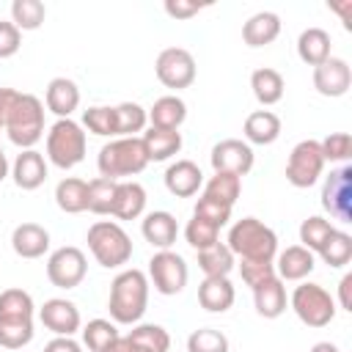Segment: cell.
<instances>
[{
  "label": "cell",
  "instance_id": "1",
  "mask_svg": "<svg viewBox=\"0 0 352 352\" xmlns=\"http://www.w3.org/2000/svg\"><path fill=\"white\" fill-rule=\"evenodd\" d=\"M148 278L143 270H124L110 283L107 311L116 324H138L148 305Z\"/></svg>",
  "mask_w": 352,
  "mask_h": 352
},
{
  "label": "cell",
  "instance_id": "2",
  "mask_svg": "<svg viewBox=\"0 0 352 352\" xmlns=\"http://www.w3.org/2000/svg\"><path fill=\"white\" fill-rule=\"evenodd\" d=\"M228 250L239 261H275L278 236L258 217H242L228 228Z\"/></svg>",
  "mask_w": 352,
  "mask_h": 352
},
{
  "label": "cell",
  "instance_id": "3",
  "mask_svg": "<svg viewBox=\"0 0 352 352\" xmlns=\"http://www.w3.org/2000/svg\"><path fill=\"white\" fill-rule=\"evenodd\" d=\"M146 165H148V157H146L140 138H113L110 143L99 148V157H96L99 176L113 179V182L138 176Z\"/></svg>",
  "mask_w": 352,
  "mask_h": 352
},
{
  "label": "cell",
  "instance_id": "4",
  "mask_svg": "<svg viewBox=\"0 0 352 352\" xmlns=\"http://www.w3.org/2000/svg\"><path fill=\"white\" fill-rule=\"evenodd\" d=\"M88 250L96 258V264H102L104 270H116L124 267L132 258V239L129 234L113 223V220H96L88 228Z\"/></svg>",
  "mask_w": 352,
  "mask_h": 352
},
{
  "label": "cell",
  "instance_id": "5",
  "mask_svg": "<svg viewBox=\"0 0 352 352\" xmlns=\"http://www.w3.org/2000/svg\"><path fill=\"white\" fill-rule=\"evenodd\" d=\"M3 129L8 132V140L14 146L33 148L44 138V102L36 94H19Z\"/></svg>",
  "mask_w": 352,
  "mask_h": 352
},
{
  "label": "cell",
  "instance_id": "6",
  "mask_svg": "<svg viewBox=\"0 0 352 352\" xmlns=\"http://www.w3.org/2000/svg\"><path fill=\"white\" fill-rule=\"evenodd\" d=\"M85 132L72 118H58L47 129V160L60 170L80 165L85 157Z\"/></svg>",
  "mask_w": 352,
  "mask_h": 352
},
{
  "label": "cell",
  "instance_id": "7",
  "mask_svg": "<svg viewBox=\"0 0 352 352\" xmlns=\"http://www.w3.org/2000/svg\"><path fill=\"white\" fill-rule=\"evenodd\" d=\"M292 311L297 314V319L308 327H324L336 319V300L330 297V292L319 283H300L292 297H289Z\"/></svg>",
  "mask_w": 352,
  "mask_h": 352
},
{
  "label": "cell",
  "instance_id": "8",
  "mask_svg": "<svg viewBox=\"0 0 352 352\" xmlns=\"http://www.w3.org/2000/svg\"><path fill=\"white\" fill-rule=\"evenodd\" d=\"M324 170V157H322V148H319V140H300L289 160H286V179L292 187L297 190H305V187H314L319 182Z\"/></svg>",
  "mask_w": 352,
  "mask_h": 352
},
{
  "label": "cell",
  "instance_id": "9",
  "mask_svg": "<svg viewBox=\"0 0 352 352\" xmlns=\"http://www.w3.org/2000/svg\"><path fill=\"white\" fill-rule=\"evenodd\" d=\"M154 289L165 297H173L179 294L184 286H187V278H190V270H187V261L173 253V250H157L151 258H148V275H146Z\"/></svg>",
  "mask_w": 352,
  "mask_h": 352
},
{
  "label": "cell",
  "instance_id": "10",
  "mask_svg": "<svg viewBox=\"0 0 352 352\" xmlns=\"http://www.w3.org/2000/svg\"><path fill=\"white\" fill-rule=\"evenodd\" d=\"M322 209L338 223H352V168L349 165L330 170V176L324 179Z\"/></svg>",
  "mask_w": 352,
  "mask_h": 352
},
{
  "label": "cell",
  "instance_id": "11",
  "mask_svg": "<svg viewBox=\"0 0 352 352\" xmlns=\"http://www.w3.org/2000/svg\"><path fill=\"white\" fill-rule=\"evenodd\" d=\"M88 272V261H85V253L74 245H63L58 250L50 253L47 258V278L52 286L58 289H74L82 283Z\"/></svg>",
  "mask_w": 352,
  "mask_h": 352
},
{
  "label": "cell",
  "instance_id": "12",
  "mask_svg": "<svg viewBox=\"0 0 352 352\" xmlns=\"http://www.w3.org/2000/svg\"><path fill=\"white\" fill-rule=\"evenodd\" d=\"M154 72L165 88H173V91L190 88L195 80V58L184 47H168L157 55Z\"/></svg>",
  "mask_w": 352,
  "mask_h": 352
},
{
  "label": "cell",
  "instance_id": "13",
  "mask_svg": "<svg viewBox=\"0 0 352 352\" xmlns=\"http://www.w3.org/2000/svg\"><path fill=\"white\" fill-rule=\"evenodd\" d=\"M209 162H212L214 173H234L242 179L253 168V148L239 138H226L212 146Z\"/></svg>",
  "mask_w": 352,
  "mask_h": 352
},
{
  "label": "cell",
  "instance_id": "14",
  "mask_svg": "<svg viewBox=\"0 0 352 352\" xmlns=\"http://www.w3.org/2000/svg\"><path fill=\"white\" fill-rule=\"evenodd\" d=\"M38 322L55 336H74L82 324L80 308L66 297H52L38 308Z\"/></svg>",
  "mask_w": 352,
  "mask_h": 352
},
{
  "label": "cell",
  "instance_id": "15",
  "mask_svg": "<svg viewBox=\"0 0 352 352\" xmlns=\"http://www.w3.org/2000/svg\"><path fill=\"white\" fill-rule=\"evenodd\" d=\"M352 85V69L344 58H327L324 63L314 66V88L322 94V96H330V99H338L349 91Z\"/></svg>",
  "mask_w": 352,
  "mask_h": 352
},
{
  "label": "cell",
  "instance_id": "16",
  "mask_svg": "<svg viewBox=\"0 0 352 352\" xmlns=\"http://www.w3.org/2000/svg\"><path fill=\"white\" fill-rule=\"evenodd\" d=\"M253 289V305H256V314L264 316V319H278L286 305H289V297H286V286L278 275H270L264 280H258Z\"/></svg>",
  "mask_w": 352,
  "mask_h": 352
},
{
  "label": "cell",
  "instance_id": "17",
  "mask_svg": "<svg viewBox=\"0 0 352 352\" xmlns=\"http://www.w3.org/2000/svg\"><path fill=\"white\" fill-rule=\"evenodd\" d=\"M14 184L19 190H38L47 182V160L36 148H22L11 165Z\"/></svg>",
  "mask_w": 352,
  "mask_h": 352
},
{
  "label": "cell",
  "instance_id": "18",
  "mask_svg": "<svg viewBox=\"0 0 352 352\" xmlns=\"http://www.w3.org/2000/svg\"><path fill=\"white\" fill-rule=\"evenodd\" d=\"M165 187L176 198H190L204 187V173L192 160H176L165 170Z\"/></svg>",
  "mask_w": 352,
  "mask_h": 352
},
{
  "label": "cell",
  "instance_id": "19",
  "mask_svg": "<svg viewBox=\"0 0 352 352\" xmlns=\"http://www.w3.org/2000/svg\"><path fill=\"white\" fill-rule=\"evenodd\" d=\"M316 256L302 245H289L275 256V275L280 280H302L314 272Z\"/></svg>",
  "mask_w": 352,
  "mask_h": 352
},
{
  "label": "cell",
  "instance_id": "20",
  "mask_svg": "<svg viewBox=\"0 0 352 352\" xmlns=\"http://www.w3.org/2000/svg\"><path fill=\"white\" fill-rule=\"evenodd\" d=\"M140 231H143V239L157 248V250H170V245L176 242V234H179V223L170 212L165 209H157V212H148L140 223Z\"/></svg>",
  "mask_w": 352,
  "mask_h": 352
},
{
  "label": "cell",
  "instance_id": "21",
  "mask_svg": "<svg viewBox=\"0 0 352 352\" xmlns=\"http://www.w3.org/2000/svg\"><path fill=\"white\" fill-rule=\"evenodd\" d=\"M11 248L19 258H41L50 250V231L38 223H19L11 234Z\"/></svg>",
  "mask_w": 352,
  "mask_h": 352
},
{
  "label": "cell",
  "instance_id": "22",
  "mask_svg": "<svg viewBox=\"0 0 352 352\" xmlns=\"http://www.w3.org/2000/svg\"><path fill=\"white\" fill-rule=\"evenodd\" d=\"M44 104L58 118H72V113L80 107V88H77V82L69 80V77L50 80L47 94H44Z\"/></svg>",
  "mask_w": 352,
  "mask_h": 352
},
{
  "label": "cell",
  "instance_id": "23",
  "mask_svg": "<svg viewBox=\"0 0 352 352\" xmlns=\"http://www.w3.org/2000/svg\"><path fill=\"white\" fill-rule=\"evenodd\" d=\"M143 209H146V190H143V184L132 182V179L118 182L110 214L118 217V220H138L143 214Z\"/></svg>",
  "mask_w": 352,
  "mask_h": 352
},
{
  "label": "cell",
  "instance_id": "24",
  "mask_svg": "<svg viewBox=\"0 0 352 352\" xmlns=\"http://www.w3.org/2000/svg\"><path fill=\"white\" fill-rule=\"evenodd\" d=\"M236 300V292L228 278H204L198 286V302L209 314H226Z\"/></svg>",
  "mask_w": 352,
  "mask_h": 352
},
{
  "label": "cell",
  "instance_id": "25",
  "mask_svg": "<svg viewBox=\"0 0 352 352\" xmlns=\"http://www.w3.org/2000/svg\"><path fill=\"white\" fill-rule=\"evenodd\" d=\"M280 36V16L275 11H258L242 25V41L248 47H267Z\"/></svg>",
  "mask_w": 352,
  "mask_h": 352
},
{
  "label": "cell",
  "instance_id": "26",
  "mask_svg": "<svg viewBox=\"0 0 352 352\" xmlns=\"http://www.w3.org/2000/svg\"><path fill=\"white\" fill-rule=\"evenodd\" d=\"M140 140H143V148H146L148 162H165V160H170L173 154L182 151V132L179 129H157V126H148V132H143Z\"/></svg>",
  "mask_w": 352,
  "mask_h": 352
},
{
  "label": "cell",
  "instance_id": "27",
  "mask_svg": "<svg viewBox=\"0 0 352 352\" xmlns=\"http://www.w3.org/2000/svg\"><path fill=\"white\" fill-rule=\"evenodd\" d=\"M245 143H256V146H270L280 138V118L272 110H256L245 118Z\"/></svg>",
  "mask_w": 352,
  "mask_h": 352
},
{
  "label": "cell",
  "instance_id": "28",
  "mask_svg": "<svg viewBox=\"0 0 352 352\" xmlns=\"http://www.w3.org/2000/svg\"><path fill=\"white\" fill-rule=\"evenodd\" d=\"M330 47H333L330 33L322 30V28H305V30L300 33V38H297V55H300V60L308 63V66L324 63V60L330 58Z\"/></svg>",
  "mask_w": 352,
  "mask_h": 352
},
{
  "label": "cell",
  "instance_id": "29",
  "mask_svg": "<svg viewBox=\"0 0 352 352\" xmlns=\"http://www.w3.org/2000/svg\"><path fill=\"white\" fill-rule=\"evenodd\" d=\"M148 113V124L157 126V129H179L187 118V104L176 96V94H168V96H160Z\"/></svg>",
  "mask_w": 352,
  "mask_h": 352
},
{
  "label": "cell",
  "instance_id": "30",
  "mask_svg": "<svg viewBox=\"0 0 352 352\" xmlns=\"http://www.w3.org/2000/svg\"><path fill=\"white\" fill-rule=\"evenodd\" d=\"M55 204L66 214H80L88 209V182L77 176H66L55 187Z\"/></svg>",
  "mask_w": 352,
  "mask_h": 352
},
{
  "label": "cell",
  "instance_id": "31",
  "mask_svg": "<svg viewBox=\"0 0 352 352\" xmlns=\"http://www.w3.org/2000/svg\"><path fill=\"white\" fill-rule=\"evenodd\" d=\"M250 88H253V96H256L264 107H270V104H278V102L283 99L286 82H283V74H280L278 69L264 66V69H256V72L250 74Z\"/></svg>",
  "mask_w": 352,
  "mask_h": 352
},
{
  "label": "cell",
  "instance_id": "32",
  "mask_svg": "<svg viewBox=\"0 0 352 352\" xmlns=\"http://www.w3.org/2000/svg\"><path fill=\"white\" fill-rule=\"evenodd\" d=\"M198 267L206 278H228V272L236 267V258L226 242H217L212 248L198 250Z\"/></svg>",
  "mask_w": 352,
  "mask_h": 352
},
{
  "label": "cell",
  "instance_id": "33",
  "mask_svg": "<svg viewBox=\"0 0 352 352\" xmlns=\"http://www.w3.org/2000/svg\"><path fill=\"white\" fill-rule=\"evenodd\" d=\"M116 113V138H138V132L146 129L148 113L138 102H121L113 107Z\"/></svg>",
  "mask_w": 352,
  "mask_h": 352
},
{
  "label": "cell",
  "instance_id": "34",
  "mask_svg": "<svg viewBox=\"0 0 352 352\" xmlns=\"http://www.w3.org/2000/svg\"><path fill=\"white\" fill-rule=\"evenodd\" d=\"M327 267H333V270H341V267H346L349 261H352V236L346 234V231H333L330 236H327V242L319 248V253H316Z\"/></svg>",
  "mask_w": 352,
  "mask_h": 352
},
{
  "label": "cell",
  "instance_id": "35",
  "mask_svg": "<svg viewBox=\"0 0 352 352\" xmlns=\"http://www.w3.org/2000/svg\"><path fill=\"white\" fill-rule=\"evenodd\" d=\"M242 192V179L234 173H214L206 184H204V198H212L217 204H226L234 209L236 198Z\"/></svg>",
  "mask_w": 352,
  "mask_h": 352
},
{
  "label": "cell",
  "instance_id": "36",
  "mask_svg": "<svg viewBox=\"0 0 352 352\" xmlns=\"http://www.w3.org/2000/svg\"><path fill=\"white\" fill-rule=\"evenodd\" d=\"M33 297L25 289L14 286L0 292V319H33Z\"/></svg>",
  "mask_w": 352,
  "mask_h": 352
},
{
  "label": "cell",
  "instance_id": "37",
  "mask_svg": "<svg viewBox=\"0 0 352 352\" xmlns=\"http://www.w3.org/2000/svg\"><path fill=\"white\" fill-rule=\"evenodd\" d=\"M336 231V226L327 220V217H319V214H311L300 223V242L302 248H308L314 256L319 253V248L327 242V236Z\"/></svg>",
  "mask_w": 352,
  "mask_h": 352
},
{
  "label": "cell",
  "instance_id": "38",
  "mask_svg": "<svg viewBox=\"0 0 352 352\" xmlns=\"http://www.w3.org/2000/svg\"><path fill=\"white\" fill-rule=\"evenodd\" d=\"M118 336H121V333H118L116 322H110V319H91V322L82 327V344H85L91 352H104Z\"/></svg>",
  "mask_w": 352,
  "mask_h": 352
},
{
  "label": "cell",
  "instance_id": "39",
  "mask_svg": "<svg viewBox=\"0 0 352 352\" xmlns=\"http://www.w3.org/2000/svg\"><path fill=\"white\" fill-rule=\"evenodd\" d=\"M47 8L41 0H14L11 3V22L19 30H38L44 25Z\"/></svg>",
  "mask_w": 352,
  "mask_h": 352
},
{
  "label": "cell",
  "instance_id": "40",
  "mask_svg": "<svg viewBox=\"0 0 352 352\" xmlns=\"http://www.w3.org/2000/svg\"><path fill=\"white\" fill-rule=\"evenodd\" d=\"M33 341V319H0V346L22 349Z\"/></svg>",
  "mask_w": 352,
  "mask_h": 352
},
{
  "label": "cell",
  "instance_id": "41",
  "mask_svg": "<svg viewBox=\"0 0 352 352\" xmlns=\"http://www.w3.org/2000/svg\"><path fill=\"white\" fill-rule=\"evenodd\" d=\"M116 187H118V182H113V179H104V176L91 179L88 182V212L110 214L113 198H116Z\"/></svg>",
  "mask_w": 352,
  "mask_h": 352
},
{
  "label": "cell",
  "instance_id": "42",
  "mask_svg": "<svg viewBox=\"0 0 352 352\" xmlns=\"http://www.w3.org/2000/svg\"><path fill=\"white\" fill-rule=\"evenodd\" d=\"M132 341H138L146 352H168L170 349V336L162 324H132L126 333Z\"/></svg>",
  "mask_w": 352,
  "mask_h": 352
},
{
  "label": "cell",
  "instance_id": "43",
  "mask_svg": "<svg viewBox=\"0 0 352 352\" xmlns=\"http://www.w3.org/2000/svg\"><path fill=\"white\" fill-rule=\"evenodd\" d=\"M91 135H99V138H116V113L113 107H104V104H96V107H88L82 113V124Z\"/></svg>",
  "mask_w": 352,
  "mask_h": 352
},
{
  "label": "cell",
  "instance_id": "44",
  "mask_svg": "<svg viewBox=\"0 0 352 352\" xmlns=\"http://www.w3.org/2000/svg\"><path fill=\"white\" fill-rule=\"evenodd\" d=\"M187 352H228V338L214 327H198L187 338Z\"/></svg>",
  "mask_w": 352,
  "mask_h": 352
},
{
  "label": "cell",
  "instance_id": "45",
  "mask_svg": "<svg viewBox=\"0 0 352 352\" xmlns=\"http://www.w3.org/2000/svg\"><path fill=\"white\" fill-rule=\"evenodd\" d=\"M184 239H187L190 248L204 250V248H212V245L220 242V228L212 226V223H206V220H201V217H192L184 226Z\"/></svg>",
  "mask_w": 352,
  "mask_h": 352
},
{
  "label": "cell",
  "instance_id": "46",
  "mask_svg": "<svg viewBox=\"0 0 352 352\" xmlns=\"http://www.w3.org/2000/svg\"><path fill=\"white\" fill-rule=\"evenodd\" d=\"M324 162H346L352 154V135L349 132H330L324 140H319Z\"/></svg>",
  "mask_w": 352,
  "mask_h": 352
},
{
  "label": "cell",
  "instance_id": "47",
  "mask_svg": "<svg viewBox=\"0 0 352 352\" xmlns=\"http://www.w3.org/2000/svg\"><path fill=\"white\" fill-rule=\"evenodd\" d=\"M192 217H201V220H206V223H212V226L223 228V226L231 220V206L217 204V201H212V198H204V195H201V198L195 201Z\"/></svg>",
  "mask_w": 352,
  "mask_h": 352
},
{
  "label": "cell",
  "instance_id": "48",
  "mask_svg": "<svg viewBox=\"0 0 352 352\" xmlns=\"http://www.w3.org/2000/svg\"><path fill=\"white\" fill-rule=\"evenodd\" d=\"M22 47V30L14 22L0 19V58H14Z\"/></svg>",
  "mask_w": 352,
  "mask_h": 352
},
{
  "label": "cell",
  "instance_id": "49",
  "mask_svg": "<svg viewBox=\"0 0 352 352\" xmlns=\"http://www.w3.org/2000/svg\"><path fill=\"white\" fill-rule=\"evenodd\" d=\"M239 272L248 286H256L258 280L275 275V261H239Z\"/></svg>",
  "mask_w": 352,
  "mask_h": 352
},
{
  "label": "cell",
  "instance_id": "50",
  "mask_svg": "<svg viewBox=\"0 0 352 352\" xmlns=\"http://www.w3.org/2000/svg\"><path fill=\"white\" fill-rule=\"evenodd\" d=\"M204 6L201 3H192V0H165V14L173 16V19H190L201 11Z\"/></svg>",
  "mask_w": 352,
  "mask_h": 352
},
{
  "label": "cell",
  "instance_id": "51",
  "mask_svg": "<svg viewBox=\"0 0 352 352\" xmlns=\"http://www.w3.org/2000/svg\"><path fill=\"white\" fill-rule=\"evenodd\" d=\"M19 94L22 91H16V88H0V126H6V118L11 116Z\"/></svg>",
  "mask_w": 352,
  "mask_h": 352
},
{
  "label": "cell",
  "instance_id": "52",
  "mask_svg": "<svg viewBox=\"0 0 352 352\" xmlns=\"http://www.w3.org/2000/svg\"><path fill=\"white\" fill-rule=\"evenodd\" d=\"M44 352H82V346L72 336H55L52 341L44 344Z\"/></svg>",
  "mask_w": 352,
  "mask_h": 352
},
{
  "label": "cell",
  "instance_id": "53",
  "mask_svg": "<svg viewBox=\"0 0 352 352\" xmlns=\"http://www.w3.org/2000/svg\"><path fill=\"white\" fill-rule=\"evenodd\" d=\"M104 352H146V349H143L138 341H132L129 336H118V338H116Z\"/></svg>",
  "mask_w": 352,
  "mask_h": 352
},
{
  "label": "cell",
  "instance_id": "54",
  "mask_svg": "<svg viewBox=\"0 0 352 352\" xmlns=\"http://www.w3.org/2000/svg\"><path fill=\"white\" fill-rule=\"evenodd\" d=\"M349 286H352V275L346 272V275L341 278V283H338V302H341V308H344V311H352V300H349Z\"/></svg>",
  "mask_w": 352,
  "mask_h": 352
},
{
  "label": "cell",
  "instance_id": "55",
  "mask_svg": "<svg viewBox=\"0 0 352 352\" xmlns=\"http://www.w3.org/2000/svg\"><path fill=\"white\" fill-rule=\"evenodd\" d=\"M311 352H341V349L336 344H330V341H319V344L311 346Z\"/></svg>",
  "mask_w": 352,
  "mask_h": 352
},
{
  "label": "cell",
  "instance_id": "56",
  "mask_svg": "<svg viewBox=\"0 0 352 352\" xmlns=\"http://www.w3.org/2000/svg\"><path fill=\"white\" fill-rule=\"evenodd\" d=\"M8 170H11V165H8V157H6V151L0 148V182L8 176Z\"/></svg>",
  "mask_w": 352,
  "mask_h": 352
},
{
  "label": "cell",
  "instance_id": "57",
  "mask_svg": "<svg viewBox=\"0 0 352 352\" xmlns=\"http://www.w3.org/2000/svg\"><path fill=\"white\" fill-rule=\"evenodd\" d=\"M0 129H3V126H0Z\"/></svg>",
  "mask_w": 352,
  "mask_h": 352
}]
</instances>
